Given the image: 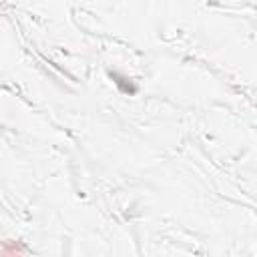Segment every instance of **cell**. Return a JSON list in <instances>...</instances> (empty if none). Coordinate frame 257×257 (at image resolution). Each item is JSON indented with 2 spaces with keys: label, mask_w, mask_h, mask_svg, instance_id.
I'll return each instance as SVG.
<instances>
[{
  "label": "cell",
  "mask_w": 257,
  "mask_h": 257,
  "mask_svg": "<svg viewBox=\"0 0 257 257\" xmlns=\"http://www.w3.org/2000/svg\"><path fill=\"white\" fill-rule=\"evenodd\" d=\"M110 76L114 78V84L118 86L120 92H124V94H135V92L139 90L137 84L131 82V78H124V76H120V74H116V72H110Z\"/></svg>",
  "instance_id": "obj_1"
},
{
  "label": "cell",
  "mask_w": 257,
  "mask_h": 257,
  "mask_svg": "<svg viewBox=\"0 0 257 257\" xmlns=\"http://www.w3.org/2000/svg\"><path fill=\"white\" fill-rule=\"evenodd\" d=\"M28 249L22 245V243H16V241H4L2 247H0V253L2 255H22L26 253Z\"/></svg>",
  "instance_id": "obj_2"
}]
</instances>
